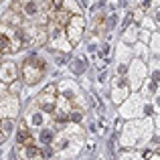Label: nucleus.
I'll list each match as a JSON object with an SVG mask.
<instances>
[{
    "instance_id": "0eeeda50",
    "label": "nucleus",
    "mask_w": 160,
    "mask_h": 160,
    "mask_svg": "<svg viewBox=\"0 0 160 160\" xmlns=\"http://www.w3.org/2000/svg\"><path fill=\"white\" fill-rule=\"evenodd\" d=\"M12 51V39L8 35H4V32H0V55Z\"/></svg>"
},
{
    "instance_id": "7ed1b4c3",
    "label": "nucleus",
    "mask_w": 160,
    "mask_h": 160,
    "mask_svg": "<svg viewBox=\"0 0 160 160\" xmlns=\"http://www.w3.org/2000/svg\"><path fill=\"white\" fill-rule=\"evenodd\" d=\"M81 31H83V20L79 18H69V39L71 43H77L79 37H81Z\"/></svg>"
},
{
    "instance_id": "f03ea898",
    "label": "nucleus",
    "mask_w": 160,
    "mask_h": 160,
    "mask_svg": "<svg viewBox=\"0 0 160 160\" xmlns=\"http://www.w3.org/2000/svg\"><path fill=\"white\" fill-rule=\"evenodd\" d=\"M39 103H41V108H43L45 112H55V108H57V93H55L53 85L45 89V93L41 95Z\"/></svg>"
},
{
    "instance_id": "423d86ee",
    "label": "nucleus",
    "mask_w": 160,
    "mask_h": 160,
    "mask_svg": "<svg viewBox=\"0 0 160 160\" xmlns=\"http://www.w3.org/2000/svg\"><path fill=\"white\" fill-rule=\"evenodd\" d=\"M24 158H28V160H39V158H43V154H41V150L37 148L35 144H31V146H24Z\"/></svg>"
},
{
    "instance_id": "6e6552de",
    "label": "nucleus",
    "mask_w": 160,
    "mask_h": 160,
    "mask_svg": "<svg viewBox=\"0 0 160 160\" xmlns=\"http://www.w3.org/2000/svg\"><path fill=\"white\" fill-rule=\"evenodd\" d=\"M4 140V134H0V142H2Z\"/></svg>"
},
{
    "instance_id": "20e7f679",
    "label": "nucleus",
    "mask_w": 160,
    "mask_h": 160,
    "mask_svg": "<svg viewBox=\"0 0 160 160\" xmlns=\"http://www.w3.org/2000/svg\"><path fill=\"white\" fill-rule=\"evenodd\" d=\"M14 77H16V67L12 63H4L0 67V79L8 83V81H14Z\"/></svg>"
},
{
    "instance_id": "39448f33",
    "label": "nucleus",
    "mask_w": 160,
    "mask_h": 160,
    "mask_svg": "<svg viewBox=\"0 0 160 160\" xmlns=\"http://www.w3.org/2000/svg\"><path fill=\"white\" fill-rule=\"evenodd\" d=\"M16 140H18V144H20V146H31V144H35V142H32L31 132L27 130V126H24V124H20L18 134H16Z\"/></svg>"
},
{
    "instance_id": "f257e3e1",
    "label": "nucleus",
    "mask_w": 160,
    "mask_h": 160,
    "mask_svg": "<svg viewBox=\"0 0 160 160\" xmlns=\"http://www.w3.org/2000/svg\"><path fill=\"white\" fill-rule=\"evenodd\" d=\"M45 73V61L39 57H28L27 61L22 63V79L27 85H35V83L41 81Z\"/></svg>"
}]
</instances>
